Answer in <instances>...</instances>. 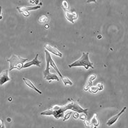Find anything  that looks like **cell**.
<instances>
[{"mask_svg": "<svg viewBox=\"0 0 128 128\" xmlns=\"http://www.w3.org/2000/svg\"><path fill=\"white\" fill-rule=\"evenodd\" d=\"M88 52H83L82 56L79 59L73 62L68 66L70 68L77 67H83L86 69L88 70L90 68H94L93 64L91 62L89 59Z\"/></svg>", "mask_w": 128, "mask_h": 128, "instance_id": "1", "label": "cell"}, {"mask_svg": "<svg viewBox=\"0 0 128 128\" xmlns=\"http://www.w3.org/2000/svg\"><path fill=\"white\" fill-rule=\"evenodd\" d=\"M28 59L23 58L19 56L13 55L7 61L10 63L9 70L11 71L14 69L20 70L23 68L24 64Z\"/></svg>", "mask_w": 128, "mask_h": 128, "instance_id": "2", "label": "cell"}, {"mask_svg": "<svg viewBox=\"0 0 128 128\" xmlns=\"http://www.w3.org/2000/svg\"><path fill=\"white\" fill-rule=\"evenodd\" d=\"M44 52L46 61V67L45 70L44 72V78L45 80H56L58 81L59 80L56 74L50 72V60L51 57L50 53L46 50H44Z\"/></svg>", "mask_w": 128, "mask_h": 128, "instance_id": "3", "label": "cell"}, {"mask_svg": "<svg viewBox=\"0 0 128 128\" xmlns=\"http://www.w3.org/2000/svg\"><path fill=\"white\" fill-rule=\"evenodd\" d=\"M44 47L46 50L52 54L60 58L62 57V53L55 46H52L49 44H46Z\"/></svg>", "mask_w": 128, "mask_h": 128, "instance_id": "4", "label": "cell"}, {"mask_svg": "<svg viewBox=\"0 0 128 128\" xmlns=\"http://www.w3.org/2000/svg\"><path fill=\"white\" fill-rule=\"evenodd\" d=\"M38 54H37L33 60L25 63L24 65L23 68H28L33 66H36L39 67H40V64L41 62L38 60Z\"/></svg>", "mask_w": 128, "mask_h": 128, "instance_id": "5", "label": "cell"}, {"mask_svg": "<svg viewBox=\"0 0 128 128\" xmlns=\"http://www.w3.org/2000/svg\"><path fill=\"white\" fill-rule=\"evenodd\" d=\"M64 11L66 19L69 22L74 24V21L77 19L78 15L76 13L74 12H71L67 10H64Z\"/></svg>", "mask_w": 128, "mask_h": 128, "instance_id": "6", "label": "cell"}, {"mask_svg": "<svg viewBox=\"0 0 128 128\" xmlns=\"http://www.w3.org/2000/svg\"><path fill=\"white\" fill-rule=\"evenodd\" d=\"M126 108L125 106L123 109L118 114L113 116L106 123V124L110 126L115 123L118 120L120 116L126 110Z\"/></svg>", "mask_w": 128, "mask_h": 128, "instance_id": "7", "label": "cell"}, {"mask_svg": "<svg viewBox=\"0 0 128 128\" xmlns=\"http://www.w3.org/2000/svg\"><path fill=\"white\" fill-rule=\"evenodd\" d=\"M10 80L8 76V70H4L0 73V85H2Z\"/></svg>", "mask_w": 128, "mask_h": 128, "instance_id": "8", "label": "cell"}, {"mask_svg": "<svg viewBox=\"0 0 128 128\" xmlns=\"http://www.w3.org/2000/svg\"><path fill=\"white\" fill-rule=\"evenodd\" d=\"M104 88V86L103 84L101 83H98L96 85H92L89 89V92L91 93L96 94L98 91L103 90Z\"/></svg>", "mask_w": 128, "mask_h": 128, "instance_id": "9", "label": "cell"}, {"mask_svg": "<svg viewBox=\"0 0 128 128\" xmlns=\"http://www.w3.org/2000/svg\"><path fill=\"white\" fill-rule=\"evenodd\" d=\"M40 8V6H39L34 7L21 6L17 7L16 8L19 12L22 13L24 12H28L30 10H36Z\"/></svg>", "mask_w": 128, "mask_h": 128, "instance_id": "10", "label": "cell"}, {"mask_svg": "<svg viewBox=\"0 0 128 128\" xmlns=\"http://www.w3.org/2000/svg\"><path fill=\"white\" fill-rule=\"evenodd\" d=\"M96 78V76L95 74H92L89 77L86 84L84 87V90L87 91L89 90L90 86L92 85V82L95 80Z\"/></svg>", "mask_w": 128, "mask_h": 128, "instance_id": "11", "label": "cell"}, {"mask_svg": "<svg viewBox=\"0 0 128 128\" xmlns=\"http://www.w3.org/2000/svg\"><path fill=\"white\" fill-rule=\"evenodd\" d=\"M90 122L92 127L96 128L100 124V122L98 118V114L97 113H95L91 118Z\"/></svg>", "mask_w": 128, "mask_h": 128, "instance_id": "12", "label": "cell"}, {"mask_svg": "<svg viewBox=\"0 0 128 128\" xmlns=\"http://www.w3.org/2000/svg\"><path fill=\"white\" fill-rule=\"evenodd\" d=\"M23 80L26 84L28 87L36 91L40 94H42V92L38 90L30 81L24 78H23Z\"/></svg>", "mask_w": 128, "mask_h": 128, "instance_id": "13", "label": "cell"}, {"mask_svg": "<svg viewBox=\"0 0 128 128\" xmlns=\"http://www.w3.org/2000/svg\"><path fill=\"white\" fill-rule=\"evenodd\" d=\"M50 66L52 67L57 72L61 78H62L63 76L58 68L55 62L52 58V57L50 58Z\"/></svg>", "mask_w": 128, "mask_h": 128, "instance_id": "14", "label": "cell"}, {"mask_svg": "<svg viewBox=\"0 0 128 128\" xmlns=\"http://www.w3.org/2000/svg\"><path fill=\"white\" fill-rule=\"evenodd\" d=\"M61 79L64 84L66 86L68 84H69L71 86L73 84L72 82L68 78L66 77L63 76L61 78Z\"/></svg>", "mask_w": 128, "mask_h": 128, "instance_id": "15", "label": "cell"}, {"mask_svg": "<svg viewBox=\"0 0 128 128\" xmlns=\"http://www.w3.org/2000/svg\"><path fill=\"white\" fill-rule=\"evenodd\" d=\"M48 20V18L45 16L40 17L38 19V22L40 24H44L46 23Z\"/></svg>", "mask_w": 128, "mask_h": 128, "instance_id": "16", "label": "cell"}, {"mask_svg": "<svg viewBox=\"0 0 128 128\" xmlns=\"http://www.w3.org/2000/svg\"><path fill=\"white\" fill-rule=\"evenodd\" d=\"M62 6L64 10H68L69 8L68 3L65 1H64L62 2Z\"/></svg>", "mask_w": 128, "mask_h": 128, "instance_id": "17", "label": "cell"}, {"mask_svg": "<svg viewBox=\"0 0 128 128\" xmlns=\"http://www.w3.org/2000/svg\"><path fill=\"white\" fill-rule=\"evenodd\" d=\"M84 123L86 127L88 128H92L90 122H89L88 120H84Z\"/></svg>", "mask_w": 128, "mask_h": 128, "instance_id": "18", "label": "cell"}, {"mask_svg": "<svg viewBox=\"0 0 128 128\" xmlns=\"http://www.w3.org/2000/svg\"><path fill=\"white\" fill-rule=\"evenodd\" d=\"M72 112H68L67 114L64 117V120L63 121H65L66 120L68 119L72 114Z\"/></svg>", "mask_w": 128, "mask_h": 128, "instance_id": "19", "label": "cell"}, {"mask_svg": "<svg viewBox=\"0 0 128 128\" xmlns=\"http://www.w3.org/2000/svg\"><path fill=\"white\" fill-rule=\"evenodd\" d=\"M73 118L74 119H77L80 116V115L79 113L76 112H74L73 115Z\"/></svg>", "mask_w": 128, "mask_h": 128, "instance_id": "20", "label": "cell"}, {"mask_svg": "<svg viewBox=\"0 0 128 128\" xmlns=\"http://www.w3.org/2000/svg\"><path fill=\"white\" fill-rule=\"evenodd\" d=\"M80 118L81 120H84L87 118L86 115L85 114H82L80 116Z\"/></svg>", "mask_w": 128, "mask_h": 128, "instance_id": "21", "label": "cell"}, {"mask_svg": "<svg viewBox=\"0 0 128 128\" xmlns=\"http://www.w3.org/2000/svg\"><path fill=\"white\" fill-rule=\"evenodd\" d=\"M4 121L1 119H0V128H4Z\"/></svg>", "mask_w": 128, "mask_h": 128, "instance_id": "22", "label": "cell"}, {"mask_svg": "<svg viewBox=\"0 0 128 128\" xmlns=\"http://www.w3.org/2000/svg\"><path fill=\"white\" fill-rule=\"evenodd\" d=\"M23 15L25 16H28L30 15V14L28 12H25L22 13Z\"/></svg>", "mask_w": 128, "mask_h": 128, "instance_id": "23", "label": "cell"}, {"mask_svg": "<svg viewBox=\"0 0 128 128\" xmlns=\"http://www.w3.org/2000/svg\"><path fill=\"white\" fill-rule=\"evenodd\" d=\"M86 2L88 3H90L92 2L97 3V2L96 1V0H88Z\"/></svg>", "mask_w": 128, "mask_h": 128, "instance_id": "24", "label": "cell"}, {"mask_svg": "<svg viewBox=\"0 0 128 128\" xmlns=\"http://www.w3.org/2000/svg\"><path fill=\"white\" fill-rule=\"evenodd\" d=\"M2 7L1 6H0V17H1V16L2 14Z\"/></svg>", "mask_w": 128, "mask_h": 128, "instance_id": "25", "label": "cell"}]
</instances>
